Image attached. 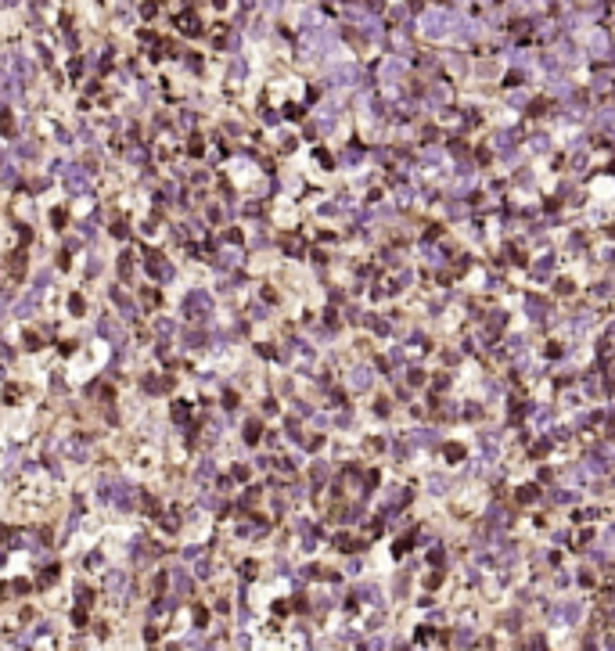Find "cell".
I'll use <instances>...</instances> for the list:
<instances>
[{
    "label": "cell",
    "mask_w": 615,
    "mask_h": 651,
    "mask_svg": "<svg viewBox=\"0 0 615 651\" xmlns=\"http://www.w3.org/2000/svg\"><path fill=\"white\" fill-rule=\"evenodd\" d=\"M51 219H54V227H65V209H54Z\"/></svg>",
    "instance_id": "obj_6"
},
{
    "label": "cell",
    "mask_w": 615,
    "mask_h": 651,
    "mask_svg": "<svg viewBox=\"0 0 615 651\" xmlns=\"http://www.w3.org/2000/svg\"><path fill=\"white\" fill-rule=\"evenodd\" d=\"M22 267H25V255H22V252L7 259V270H11V277H22Z\"/></svg>",
    "instance_id": "obj_2"
},
{
    "label": "cell",
    "mask_w": 615,
    "mask_h": 651,
    "mask_svg": "<svg viewBox=\"0 0 615 651\" xmlns=\"http://www.w3.org/2000/svg\"><path fill=\"white\" fill-rule=\"evenodd\" d=\"M173 22H177V29H180V33H187V36H201V22H198V18L191 15V11L177 15V18H173Z\"/></svg>",
    "instance_id": "obj_1"
},
{
    "label": "cell",
    "mask_w": 615,
    "mask_h": 651,
    "mask_svg": "<svg viewBox=\"0 0 615 651\" xmlns=\"http://www.w3.org/2000/svg\"><path fill=\"white\" fill-rule=\"evenodd\" d=\"M259 435H263V425H259V421H249V428H245V439H249V443H255Z\"/></svg>",
    "instance_id": "obj_3"
},
{
    "label": "cell",
    "mask_w": 615,
    "mask_h": 651,
    "mask_svg": "<svg viewBox=\"0 0 615 651\" xmlns=\"http://www.w3.org/2000/svg\"><path fill=\"white\" fill-rule=\"evenodd\" d=\"M4 594H7V586H4V583H0V601H4Z\"/></svg>",
    "instance_id": "obj_8"
},
{
    "label": "cell",
    "mask_w": 615,
    "mask_h": 651,
    "mask_svg": "<svg viewBox=\"0 0 615 651\" xmlns=\"http://www.w3.org/2000/svg\"><path fill=\"white\" fill-rule=\"evenodd\" d=\"M69 306H72V313H83V295H72Z\"/></svg>",
    "instance_id": "obj_5"
},
{
    "label": "cell",
    "mask_w": 615,
    "mask_h": 651,
    "mask_svg": "<svg viewBox=\"0 0 615 651\" xmlns=\"http://www.w3.org/2000/svg\"><path fill=\"white\" fill-rule=\"evenodd\" d=\"M25 345H29V349H40L43 342H40V338H36V335H25Z\"/></svg>",
    "instance_id": "obj_7"
},
{
    "label": "cell",
    "mask_w": 615,
    "mask_h": 651,
    "mask_svg": "<svg viewBox=\"0 0 615 651\" xmlns=\"http://www.w3.org/2000/svg\"><path fill=\"white\" fill-rule=\"evenodd\" d=\"M54 579H58V565H51V568H47V572H43V576H40V586H51Z\"/></svg>",
    "instance_id": "obj_4"
}]
</instances>
